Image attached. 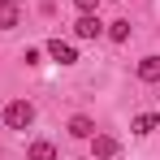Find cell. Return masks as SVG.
<instances>
[{
  "instance_id": "obj_9",
  "label": "cell",
  "mask_w": 160,
  "mask_h": 160,
  "mask_svg": "<svg viewBox=\"0 0 160 160\" xmlns=\"http://www.w3.org/2000/svg\"><path fill=\"white\" fill-rule=\"evenodd\" d=\"M156 126H160L156 112H138V117H134V134H152Z\"/></svg>"
},
{
  "instance_id": "obj_11",
  "label": "cell",
  "mask_w": 160,
  "mask_h": 160,
  "mask_svg": "<svg viewBox=\"0 0 160 160\" xmlns=\"http://www.w3.org/2000/svg\"><path fill=\"white\" fill-rule=\"evenodd\" d=\"M22 61H26V65H39V61H43V52H39V48H26V52H22Z\"/></svg>"
},
{
  "instance_id": "obj_8",
  "label": "cell",
  "mask_w": 160,
  "mask_h": 160,
  "mask_svg": "<svg viewBox=\"0 0 160 160\" xmlns=\"http://www.w3.org/2000/svg\"><path fill=\"white\" fill-rule=\"evenodd\" d=\"M26 160H56V147L48 143V138H39V143H30V152H26Z\"/></svg>"
},
{
  "instance_id": "obj_4",
  "label": "cell",
  "mask_w": 160,
  "mask_h": 160,
  "mask_svg": "<svg viewBox=\"0 0 160 160\" xmlns=\"http://www.w3.org/2000/svg\"><path fill=\"white\" fill-rule=\"evenodd\" d=\"M91 152L100 160H112L117 156V138H112V134H91Z\"/></svg>"
},
{
  "instance_id": "obj_10",
  "label": "cell",
  "mask_w": 160,
  "mask_h": 160,
  "mask_svg": "<svg viewBox=\"0 0 160 160\" xmlns=\"http://www.w3.org/2000/svg\"><path fill=\"white\" fill-rule=\"evenodd\" d=\"M108 39H117V43H126V39H130V22H126V18H117V22H108Z\"/></svg>"
},
{
  "instance_id": "obj_12",
  "label": "cell",
  "mask_w": 160,
  "mask_h": 160,
  "mask_svg": "<svg viewBox=\"0 0 160 160\" xmlns=\"http://www.w3.org/2000/svg\"><path fill=\"white\" fill-rule=\"evenodd\" d=\"M74 4H78L82 13H95V4H100V0H74Z\"/></svg>"
},
{
  "instance_id": "obj_5",
  "label": "cell",
  "mask_w": 160,
  "mask_h": 160,
  "mask_svg": "<svg viewBox=\"0 0 160 160\" xmlns=\"http://www.w3.org/2000/svg\"><path fill=\"white\" fill-rule=\"evenodd\" d=\"M69 134H74V138H91V134H95V121H91L87 112H78V117H69Z\"/></svg>"
},
{
  "instance_id": "obj_7",
  "label": "cell",
  "mask_w": 160,
  "mask_h": 160,
  "mask_svg": "<svg viewBox=\"0 0 160 160\" xmlns=\"http://www.w3.org/2000/svg\"><path fill=\"white\" fill-rule=\"evenodd\" d=\"M18 18H22L18 4H13V0H0V30H13V26H18Z\"/></svg>"
},
{
  "instance_id": "obj_2",
  "label": "cell",
  "mask_w": 160,
  "mask_h": 160,
  "mask_svg": "<svg viewBox=\"0 0 160 160\" xmlns=\"http://www.w3.org/2000/svg\"><path fill=\"white\" fill-rule=\"evenodd\" d=\"M74 35H78V39H100V35H104V22H100L95 13H82L78 22H74Z\"/></svg>"
},
{
  "instance_id": "obj_1",
  "label": "cell",
  "mask_w": 160,
  "mask_h": 160,
  "mask_svg": "<svg viewBox=\"0 0 160 160\" xmlns=\"http://www.w3.org/2000/svg\"><path fill=\"white\" fill-rule=\"evenodd\" d=\"M0 117H4V126H9V130H26L30 121H35V104H30V100H9Z\"/></svg>"
},
{
  "instance_id": "obj_3",
  "label": "cell",
  "mask_w": 160,
  "mask_h": 160,
  "mask_svg": "<svg viewBox=\"0 0 160 160\" xmlns=\"http://www.w3.org/2000/svg\"><path fill=\"white\" fill-rule=\"evenodd\" d=\"M48 56H52L56 65H74V61H78V48L65 43V39H52V43H48Z\"/></svg>"
},
{
  "instance_id": "obj_6",
  "label": "cell",
  "mask_w": 160,
  "mask_h": 160,
  "mask_svg": "<svg viewBox=\"0 0 160 160\" xmlns=\"http://www.w3.org/2000/svg\"><path fill=\"white\" fill-rule=\"evenodd\" d=\"M138 78L143 82H160V56H143L138 61Z\"/></svg>"
}]
</instances>
